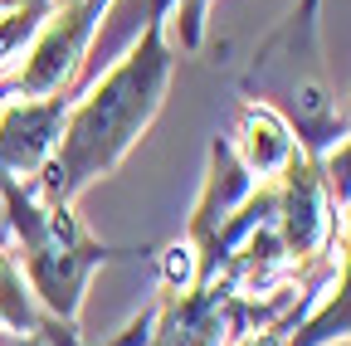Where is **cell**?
<instances>
[{
  "label": "cell",
  "mask_w": 351,
  "mask_h": 346,
  "mask_svg": "<svg viewBox=\"0 0 351 346\" xmlns=\"http://www.w3.org/2000/svg\"><path fill=\"white\" fill-rule=\"evenodd\" d=\"M346 230L337 234V258H341V273L307 302V317L293 322L288 346H337L351 341V205L341 210Z\"/></svg>",
  "instance_id": "cell-6"
},
{
  "label": "cell",
  "mask_w": 351,
  "mask_h": 346,
  "mask_svg": "<svg viewBox=\"0 0 351 346\" xmlns=\"http://www.w3.org/2000/svg\"><path fill=\"white\" fill-rule=\"evenodd\" d=\"M171 10V20L181 25V49H200V34H205V0H161Z\"/></svg>",
  "instance_id": "cell-11"
},
{
  "label": "cell",
  "mask_w": 351,
  "mask_h": 346,
  "mask_svg": "<svg viewBox=\"0 0 351 346\" xmlns=\"http://www.w3.org/2000/svg\"><path fill=\"white\" fill-rule=\"evenodd\" d=\"M317 5L322 0H298L288 10V20L254 49L249 73L239 78L244 98L274 108L293 127L298 151H307V156H327L351 132L346 108H337L332 83H327Z\"/></svg>",
  "instance_id": "cell-3"
},
{
  "label": "cell",
  "mask_w": 351,
  "mask_h": 346,
  "mask_svg": "<svg viewBox=\"0 0 351 346\" xmlns=\"http://www.w3.org/2000/svg\"><path fill=\"white\" fill-rule=\"evenodd\" d=\"M0 230L15 234L20 254L15 264L29 283V293L39 297L44 312H54L59 322L78 327L83 297H88V278L112 258H137L152 249H112L103 239H93L83 230V220L73 214V205L64 200H44L34 190V181H10L0 186Z\"/></svg>",
  "instance_id": "cell-2"
},
{
  "label": "cell",
  "mask_w": 351,
  "mask_h": 346,
  "mask_svg": "<svg viewBox=\"0 0 351 346\" xmlns=\"http://www.w3.org/2000/svg\"><path fill=\"white\" fill-rule=\"evenodd\" d=\"M0 327L5 332H20V336H44L49 346H83L78 341V327L73 322H59L54 312L39 308V297L29 293L15 254L0 244Z\"/></svg>",
  "instance_id": "cell-8"
},
{
  "label": "cell",
  "mask_w": 351,
  "mask_h": 346,
  "mask_svg": "<svg viewBox=\"0 0 351 346\" xmlns=\"http://www.w3.org/2000/svg\"><path fill=\"white\" fill-rule=\"evenodd\" d=\"M346 122H351V98H346Z\"/></svg>",
  "instance_id": "cell-12"
},
{
  "label": "cell",
  "mask_w": 351,
  "mask_h": 346,
  "mask_svg": "<svg viewBox=\"0 0 351 346\" xmlns=\"http://www.w3.org/2000/svg\"><path fill=\"white\" fill-rule=\"evenodd\" d=\"M234 156L254 171L258 181H278L288 161L298 156V137H293V127L274 112V108H263V103H249L239 108V122H234V137H230Z\"/></svg>",
  "instance_id": "cell-7"
},
{
  "label": "cell",
  "mask_w": 351,
  "mask_h": 346,
  "mask_svg": "<svg viewBox=\"0 0 351 346\" xmlns=\"http://www.w3.org/2000/svg\"><path fill=\"white\" fill-rule=\"evenodd\" d=\"M112 0H54L44 29L34 34V45L25 49L20 69L0 78V103L10 98H54L73 88V78L88 59V45L103 25Z\"/></svg>",
  "instance_id": "cell-4"
},
{
  "label": "cell",
  "mask_w": 351,
  "mask_h": 346,
  "mask_svg": "<svg viewBox=\"0 0 351 346\" xmlns=\"http://www.w3.org/2000/svg\"><path fill=\"white\" fill-rule=\"evenodd\" d=\"M322 166H327V186H332V200L346 210L351 205V132L322 156Z\"/></svg>",
  "instance_id": "cell-10"
},
{
  "label": "cell",
  "mask_w": 351,
  "mask_h": 346,
  "mask_svg": "<svg viewBox=\"0 0 351 346\" xmlns=\"http://www.w3.org/2000/svg\"><path fill=\"white\" fill-rule=\"evenodd\" d=\"M166 25H171V10L161 0H147L142 39L83 98H73V108L64 117V132H59V147L34 176V190L44 200L73 205L93 181L112 176L127 161V151L142 142V132L166 103L171 73H176V49L166 39Z\"/></svg>",
  "instance_id": "cell-1"
},
{
  "label": "cell",
  "mask_w": 351,
  "mask_h": 346,
  "mask_svg": "<svg viewBox=\"0 0 351 346\" xmlns=\"http://www.w3.org/2000/svg\"><path fill=\"white\" fill-rule=\"evenodd\" d=\"M69 108H73V88H64L54 98H10V103H0V186L39 176L44 161L59 147Z\"/></svg>",
  "instance_id": "cell-5"
},
{
  "label": "cell",
  "mask_w": 351,
  "mask_h": 346,
  "mask_svg": "<svg viewBox=\"0 0 351 346\" xmlns=\"http://www.w3.org/2000/svg\"><path fill=\"white\" fill-rule=\"evenodd\" d=\"M49 10H54V0H0V78L25 59V49L49 20Z\"/></svg>",
  "instance_id": "cell-9"
}]
</instances>
